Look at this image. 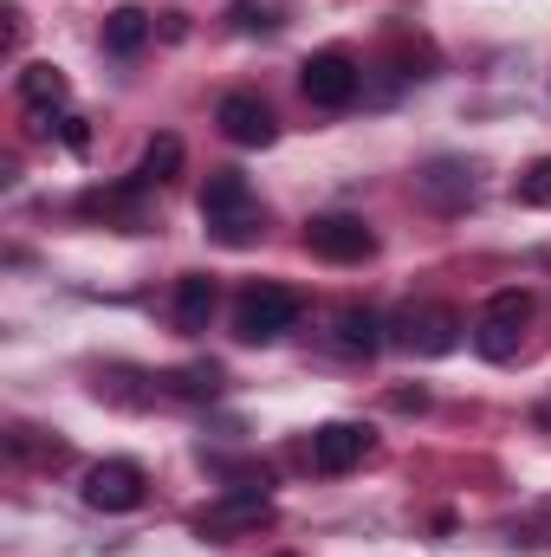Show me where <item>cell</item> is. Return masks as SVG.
Instances as JSON below:
<instances>
[{
	"mask_svg": "<svg viewBox=\"0 0 551 557\" xmlns=\"http://www.w3.org/2000/svg\"><path fill=\"white\" fill-rule=\"evenodd\" d=\"M143 39H149V13H143V7H118V13L105 20V46H111V52H137Z\"/></svg>",
	"mask_w": 551,
	"mask_h": 557,
	"instance_id": "obj_15",
	"label": "cell"
},
{
	"mask_svg": "<svg viewBox=\"0 0 551 557\" xmlns=\"http://www.w3.org/2000/svg\"><path fill=\"white\" fill-rule=\"evenodd\" d=\"M546 416H551V409H546Z\"/></svg>",
	"mask_w": 551,
	"mask_h": 557,
	"instance_id": "obj_21",
	"label": "cell"
},
{
	"mask_svg": "<svg viewBox=\"0 0 551 557\" xmlns=\"http://www.w3.org/2000/svg\"><path fill=\"white\" fill-rule=\"evenodd\" d=\"M137 175L149 182V188H156V182H175V175H182V137H149Z\"/></svg>",
	"mask_w": 551,
	"mask_h": 557,
	"instance_id": "obj_14",
	"label": "cell"
},
{
	"mask_svg": "<svg viewBox=\"0 0 551 557\" xmlns=\"http://www.w3.org/2000/svg\"><path fill=\"white\" fill-rule=\"evenodd\" d=\"M59 137H65V149H72V156H85V149H91V131H85V117H59Z\"/></svg>",
	"mask_w": 551,
	"mask_h": 557,
	"instance_id": "obj_20",
	"label": "cell"
},
{
	"mask_svg": "<svg viewBox=\"0 0 551 557\" xmlns=\"http://www.w3.org/2000/svg\"><path fill=\"white\" fill-rule=\"evenodd\" d=\"M364 454H370V428L364 421H325L311 434V467L318 473H351Z\"/></svg>",
	"mask_w": 551,
	"mask_h": 557,
	"instance_id": "obj_9",
	"label": "cell"
},
{
	"mask_svg": "<svg viewBox=\"0 0 551 557\" xmlns=\"http://www.w3.org/2000/svg\"><path fill=\"white\" fill-rule=\"evenodd\" d=\"M298 91H305L318 111H344V104H357L364 72H357L351 52H311V59L298 65Z\"/></svg>",
	"mask_w": 551,
	"mask_h": 557,
	"instance_id": "obj_4",
	"label": "cell"
},
{
	"mask_svg": "<svg viewBox=\"0 0 551 557\" xmlns=\"http://www.w3.org/2000/svg\"><path fill=\"white\" fill-rule=\"evenodd\" d=\"M143 493H149V480H143L137 460H98L85 473V506L91 512H137Z\"/></svg>",
	"mask_w": 551,
	"mask_h": 557,
	"instance_id": "obj_7",
	"label": "cell"
},
{
	"mask_svg": "<svg viewBox=\"0 0 551 557\" xmlns=\"http://www.w3.org/2000/svg\"><path fill=\"white\" fill-rule=\"evenodd\" d=\"M338 350H351V357H377V350H383V324H377L370 311H344V318H338Z\"/></svg>",
	"mask_w": 551,
	"mask_h": 557,
	"instance_id": "obj_13",
	"label": "cell"
},
{
	"mask_svg": "<svg viewBox=\"0 0 551 557\" xmlns=\"http://www.w3.org/2000/svg\"><path fill=\"white\" fill-rule=\"evenodd\" d=\"M228 26H234V33H273L279 20L267 7H254V0H234V7H228Z\"/></svg>",
	"mask_w": 551,
	"mask_h": 557,
	"instance_id": "obj_19",
	"label": "cell"
},
{
	"mask_svg": "<svg viewBox=\"0 0 551 557\" xmlns=\"http://www.w3.org/2000/svg\"><path fill=\"white\" fill-rule=\"evenodd\" d=\"M201 227L221 240V247H254L260 240V201L247 188L241 169H215L208 188H201Z\"/></svg>",
	"mask_w": 551,
	"mask_h": 557,
	"instance_id": "obj_1",
	"label": "cell"
},
{
	"mask_svg": "<svg viewBox=\"0 0 551 557\" xmlns=\"http://www.w3.org/2000/svg\"><path fill=\"white\" fill-rule=\"evenodd\" d=\"M292 324H298V292H285V285H247L234 298V337L241 344H273Z\"/></svg>",
	"mask_w": 551,
	"mask_h": 557,
	"instance_id": "obj_3",
	"label": "cell"
},
{
	"mask_svg": "<svg viewBox=\"0 0 551 557\" xmlns=\"http://www.w3.org/2000/svg\"><path fill=\"white\" fill-rule=\"evenodd\" d=\"M254 525H273L267 493H228L221 506L195 512V532H201V539H234V532H254Z\"/></svg>",
	"mask_w": 551,
	"mask_h": 557,
	"instance_id": "obj_10",
	"label": "cell"
},
{
	"mask_svg": "<svg viewBox=\"0 0 551 557\" xmlns=\"http://www.w3.org/2000/svg\"><path fill=\"white\" fill-rule=\"evenodd\" d=\"M208 318H215V278L188 273L175 285V324H182V331H208Z\"/></svg>",
	"mask_w": 551,
	"mask_h": 557,
	"instance_id": "obj_12",
	"label": "cell"
},
{
	"mask_svg": "<svg viewBox=\"0 0 551 557\" xmlns=\"http://www.w3.org/2000/svg\"><path fill=\"white\" fill-rule=\"evenodd\" d=\"M526 324H532V292L506 285V292H493V298L480 305V318H474V350H480L487 363H506V357L519 350Z\"/></svg>",
	"mask_w": 551,
	"mask_h": 557,
	"instance_id": "obj_2",
	"label": "cell"
},
{
	"mask_svg": "<svg viewBox=\"0 0 551 557\" xmlns=\"http://www.w3.org/2000/svg\"><path fill=\"white\" fill-rule=\"evenodd\" d=\"M526 208H551V156H539L526 175H519V188H513Z\"/></svg>",
	"mask_w": 551,
	"mask_h": 557,
	"instance_id": "obj_18",
	"label": "cell"
},
{
	"mask_svg": "<svg viewBox=\"0 0 551 557\" xmlns=\"http://www.w3.org/2000/svg\"><path fill=\"white\" fill-rule=\"evenodd\" d=\"M305 247L331 267H357L377 253V234L364 227V214H318V221H305Z\"/></svg>",
	"mask_w": 551,
	"mask_h": 557,
	"instance_id": "obj_5",
	"label": "cell"
},
{
	"mask_svg": "<svg viewBox=\"0 0 551 557\" xmlns=\"http://www.w3.org/2000/svg\"><path fill=\"white\" fill-rule=\"evenodd\" d=\"M421 188H428L441 208H454V201H467V195H474V182H467V169H461V162H434V169L421 175Z\"/></svg>",
	"mask_w": 551,
	"mask_h": 557,
	"instance_id": "obj_16",
	"label": "cell"
},
{
	"mask_svg": "<svg viewBox=\"0 0 551 557\" xmlns=\"http://www.w3.org/2000/svg\"><path fill=\"white\" fill-rule=\"evenodd\" d=\"M65 98H72V78H65L52 59H39V65H26V72H20V104H26V111L52 117Z\"/></svg>",
	"mask_w": 551,
	"mask_h": 557,
	"instance_id": "obj_11",
	"label": "cell"
},
{
	"mask_svg": "<svg viewBox=\"0 0 551 557\" xmlns=\"http://www.w3.org/2000/svg\"><path fill=\"white\" fill-rule=\"evenodd\" d=\"M221 389V370L215 363H195V370H175V396H188V403H208Z\"/></svg>",
	"mask_w": 551,
	"mask_h": 557,
	"instance_id": "obj_17",
	"label": "cell"
},
{
	"mask_svg": "<svg viewBox=\"0 0 551 557\" xmlns=\"http://www.w3.org/2000/svg\"><path fill=\"white\" fill-rule=\"evenodd\" d=\"M221 131H228V143H241V149H267V143L279 137V117L267 98H254V91H234V98H221Z\"/></svg>",
	"mask_w": 551,
	"mask_h": 557,
	"instance_id": "obj_8",
	"label": "cell"
},
{
	"mask_svg": "<svg viewBox=\"0 0 551 557\" xmlns=\"http://www.w3.org/2000/svg\"><path fill=\"white\" fill-rule=\"evenodd\" d=\"M390 331H396V344L409 357H448L461 344V311L454 305H409Z\"/></svg>",
	"mask_w": 551,
	"mask_h": 557,
	"instance_id": "obj_6",
	"label": "cell"
}]
</instances>
